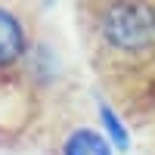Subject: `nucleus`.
Wrapping results in <instances>:
<instances>
[{
    "mask_svg": "<svg viewBox=\"0 0 155 155\" xmlns=\"http://www.w3.org/2000/svg\"><path fill=\"white\" fill-rule=\"evenodd\" d=\"M59 155H118L93 124H74L59 140Z\"/></svg>",
    "mask_w": 155,
    "mask_h": 155,
    "instance_id": "obj_3",
    "label": "nucleus"
},
{
    "mask_svg": "<svg viewBox=\"0 0 155 155\" xmlns=\"http://www.w3.org/2000/svg\"><path fill=\"white\" fill-rule=\"evenodd\" d=\"M93 34L106 53L140 62L155 53V3H102L93 9Z\"/></svg>",
    "mask_w": 155,
    "mask_h": 155,
    "instance_id": "obj_1",
    "label": "nucleus"
},
{
    "mask_svg": "<svg viewBox=\"0 0 155 155\" xmlns=\"http://www.w3.org/2000/svg\"><path fill=\"white\" fill-rule=\"evenodd\" d=\"M31 22L22 9L0 3V78L19 71L31 59Z\"/></svg>",
    "mask_w": 155,
    "mask_h": 155,
    "instance_id": "obj_2",
    "label": "nucleus"
},
{
    "mask_svg": "<svg viewBox=\"0 0 155 155\" xmlns=\"http://www.w3.org/2000/svg\"><path fill=\"white\" fill-rule=\"evenodd\" d=\"M96 127L118 155L130 152V127H127V121L121 118V112L112 102H99L96 106Z\"/></svg>",
    "mask_w": 155,
    "mask_h": 155,
    "instance_id": "obj_4",
    "label": "nucleus"
}]
</instances>
